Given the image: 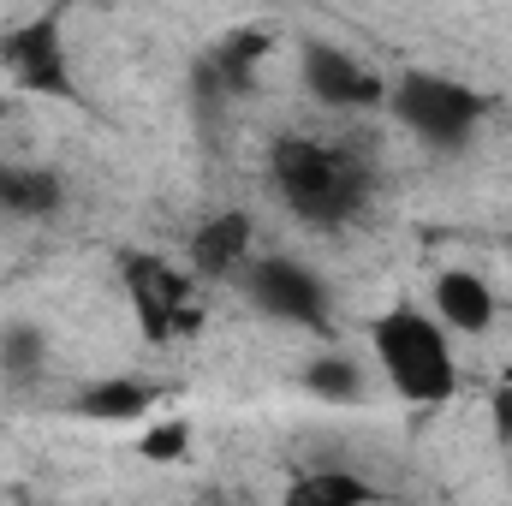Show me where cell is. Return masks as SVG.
Wrapping results in <instances>:
<instances>
[{"instance_id":"obj_1","label":"cell","mask_w":512,"mask_h":506,"mask_svg":"<svg viewBox=\"0 0 512 506\" xmlns=\"http://www.w3.org/2000/svg\"><path fill=\"white\" fill-rule=\"evenodd\" d=\"M268 179H274V197L298 221H310V227H346V221H358L370 209L376 161L364 149H352L346 137L292 131V137L274 143Z\"/></svg>"},{"instance_id":"obj_2","label":"cell","mask_w":512,"mask_h":506,"mask_svg":"<svg viewBox=\"0 0 512 506\" xmlns=\"http://www.w3.org/2000/svg\"><path fill=\"white\" fill-rule=\"evenodd\" d=\"M370 358L387 376V387L411 405H447L459 387L453 334L441 328L435 310H417V304H393L370 322Z\"/></svg>"},{"instance_id":"obj_3","label":"cell","mask_w":512,"mask_h":506,"mask_svg":"<svg viewBox=\"0 0 512 506\" xmlns=\"http://www.w3.org/2000/svg\"><path fill=\"white\" fill-rule=\"evenodd\" d=\"M387 108L405 137H417L435 155H459L483 131V114H489V102L447 72H405L399 84H387Z\"/></svg>"},{"instance_id":"obj_4","label":"cell","mask_w":512,"mask_h":506,"mask_svg":"<svg viewBox=\"0 0 512 506\" xmlns=\"http://www.w3.org/2000/svg\"><path fill=\"white\" fill-rule=\"evenodd\" d=\"M239 286L256 316L286 322V328H328V316H334V286L322 280V268H310L298 256H251L239 268Z\"/></svg>"},{"instance_id":"obj_5","label":"cell","mask_w":512,"mask_h":506,"mask_svg":"<svg viewBox=\"0 0 512 506\" xmlns=\"http://www.w3.org/2000/svg\"><path fill=\"white\" fill-rule=\"evenodd\" d=\"M298 84L322 114H370L387 102V78L352 48L310 36L298 48Z\"/></svg>"},{"instance_id":"obj_6","label":"cell","mask_w":512,"mask_h":506,"mask_svg":"<svg viewBox=\"0 0 512 506\" xmlns=\"http://www.w3.org/2000/svg\"><path fill=\"white\" fill-rule=\"evenodd\" d=\"M126 292H131V310L143 322L149 340H179L197 328V304H191V274H179L173 262L161 256H131L126 268Z\"/></svg>"},{"instance_id":"obj_7","label":"cell","mask_w":512,"mask_h":506,"mask_svg":"<svg viewBox=\"0 0 512 506\" xmlns=\"http://www.w3.org/2000/svg\"><path fill=\"white\" fill-rule=\"evenodd\" d=\"M0 66H6L24 90H36V96H72L66 42H60V24H54V18L18 24V30L0 42Z\"/></svg>"},{"instance_id":"obj_8","label":"cell","mask_w":512,"mask_h":506,"mask_svg":"<svg viewBox=\"0 0 512 506\" xmlns=\"http://www.w3.org/2000/svg\"><path fill=\"white\" fill-rule=\"evenodd\" d=\"M429 310L441 316V328H447V334L477 340V334H489V328H495L501 298H495V286H489L477 268H441V274H435V286H429Z\"/></svg>"},{"instance_id":"obj_9","label":"cell","mask_w":512,"mask_h":506,"mask_svg":"<svg viewBox=\"0 0 512 506\" xmlns=\"http://www.w3.org/2000/svg\"><path fill=\"white\" fill-rule=\"evenodd\" d=\"M251 256H256L251 215H215V221H203L197 239H191V268H197V274H239Z\"/></svg>"},{"instance_id":"obj_10","label":"cell","mask_w":512,"mask_h":506,"mask_svg":"<svg viewBox=\"0 0 512 506\" xmlns=\"http://www.w3.org/2000/svg\"><path fill=\"white\" fill-rule=\"evenodd\" d=\"M60 179L42 173V167H24V161H0V215H18V221H42L60 209Z\"/></svg>"},{"instance_id":"obj_11","label":"cell","mask_w":512,"mask_h":506,"mask_svg":"<svg viewBox=\"0 0 512 506\" xmlns=\"http://www.w3.org/2000/svg\"><path fill=\"white\" fill-rule=\"evenodd\" d=\"M304 393L328 399V405H364L370 399V370L352 352H322L304 364Z\"/></svg>"},{"instance_id":"obj_12","label":"cell","mask_w":512,"mask_h":506,"mask_svg":"<svg viewBox=\"0 0 512 506\" xmlns=\"http://www.w3.org/2000/svg\"><path fill=\"white\" fill-rule=\"evenodd\" d=\"M143 411H155V387L131 376H108L78 393V417H96V423H131Z\"/></svg>"},{"instance_id":"obj_13","label":"cell","mask_w":512,"mask_h":506,"mask_svg":"<svg viewBox=\"0 0 512 506\" xmlns=\"http://www.w3.org/2000/svg\"><path fill=\"white\" fill-rule=\"evenodd\" d=\"M48 370V334L30 316H6L0 322V376L6 381H36Z\"/></svg>"},{"instance_id":"obj_14","label":"cell","mask_w":512,"mask_h":506,"mask_svg":"<svg viewBox=\"0 0 512 506\" xmlns=\"http://www.w3.org/2000/svg\"><path fill=\"white\" fill-rule=\"evenodd\" d=\"M382 489L352 477V471H316V477H298L292 483V501H376Z\"/></svg>"},{"instance_id":"obj_15","label":"cell","mask_w":512,"mask_h":506,"mask_svg":"<svg viewBox=\"0 0 512 506\" xmlns=\"http://www.w3.org/2000/svg\"><path fill=\"white\" fill-rule=\"evenodd\" d=\"M185 441H191V435H185V423H167V429H155V435L143 441V453H149V459H179V453H185Z\"/></svg>"}]
</instances>
